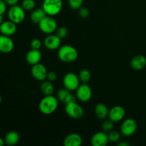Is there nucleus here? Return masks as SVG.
Instances as JSON below:
<instances>
[{
	"mask_svg": "<svg viewBox=\"0 0 146 146\" xmlns=\"http://www.w3.org/2000/svg\"><path fill=\"white\" fill-rule=\"evenodd\" d=\"M58 100L54 96H44L38 104V109L44 115H51L57 110Z\"/></svg>",
	"mask_w": 146,
	"mask_h": 146,
	"instance_id": "obj_1",
	"label": "nucleus"
},
{
	"mask_svg": "<svg viewBox=\"0 0 146 146\" xmlns=\"http://www.w3.org/2000/svg\"><path fill=\"white\" fill-rule=\"evenodd\" d=\"M78 51L71 45L61 46L58 49V57L64 63H73L78 58Z\"/></svg>",
	"mask_w": 146,
	"mask_h": 146,
	"instance_id": "obj_2",
	"label": "nucleus"
},
{
	"mask_svg": "<svg viewBox=\"0 0 146 146\" xmlns=\"http://www.w3.org/2000/svg\"><path fill=\"white\" fill-rule=\"evenodd\" d=\"M63 8V0H44L42 9L48 16L54 17L61 12Z\"/></svg>",
	"mask_w": 146,
	"mask_h": 146,
	"instance_id": "obj_3",
	"label": "nucleus"
},
{
	"mask_svg": "<svg viewBox=\"0 0 146 146\" xmlns=\"http://www.w3.org/2000/svg\"><path fill=\"white\" fill-rule=\"evenodd\" d=\"M41 32L46 34H51L56 32L57 29V22L54 17L46 15L38 24Z\"/></svg>",
	"mask_w": 146,
	"mask_h": 146,
	"instance_id": "obj_4",
	"label": "nucleus"
},
{
	"mask_svg": "<svg viewBox=\"0 0 146 146\" xmlns=\"http://www.w3.org/2000/svg\"><path fill=\"white\" fill-rule=\"evenodd\" d=\"M25 11H26L21 7V6L18 5V4L11 6L8 10L9 19L17 24H21L25 19Z\"/></svg>",
	"mask_w": 146,
	"mask_h": 146,
	"instance_id": "obj_5",
	"label": "nucleus"
},
{
	"mask_svg": "<svg viewBox=\"0 0 146 146\" xmlns=\"http://www.w3.org/2000/svg\"><path fill=\"white\" fill-rule=\"evenodd\" d=\"M65 112L73 119H80L84 115V108L76 101L66 104Z\"/></svg>",
	"mask_w": 146,
	"mask_h": 146,
	"instance_id": "obj_6",
	"label": "nucleus"
},
{
	"mask_svg": "<svg viewBox=\"0 0 146 146\" xmlns=\"http://www.w3.org/2000/svg\"><path fill=\"white\" fill-rule=\"evenodd\" d=\"M64 88L71 91H75L80 85V79L78 76L74 73H67L63 79Z\"/></svg>",
	"mask_w": 146,
	"mask_h": 146,
	"instance_id": "obj_7",
	"label": "nucleus"
},
{
	"mask_svg": "<svg viewBox=\"0 0 146 146\" xmlns=\"http://www.w3.org/2000/svg\"><path fill=\"white\" fill-rule=\"evenodd\" d=\"M138 124L133 118H127L124 120L121 126V133L125 137H129L133 135L137 131Z\"/></svg>",
	"mask_w": 146,
	"mask_h": 146,
	"instance_id": "obj_8",
	"label": "nucleus"
},
{
	"mask_svg": "<svg viewBox=\"0 0 146 146\" xmlns=\"http://www.w3.org/2000/svg\"><path fill=\"white\" fill-rule=\"evenodd\" d=\"M93 92L91 87L87 84H80L76 91V96L77 99L81 102H88L92 98Z\"/></svg>",
	"mask_w": 146,
	"mask_h": 146,
	"instance_id": "obj_9",
	"label": "nucleus"
},
{
	"mask_svg": "<svg viewBox=\"0 0 146 146\" xmlns=\"http://www.w3.org/2000/svg\"><path fill=\"white\" fill-rule=\"evenodd\" d=\"M48 72L45 66L41 63L33 65L31 69V74L33 78L38 81H45L47 78Z\"/></svg>",
	"mask_w": 146,
	"mask_h": 146,
	"instance_id": "obj_10",
	"label": "nucleus"
},
{
	"mask_svg": "<svg viewBox=\"0 0 146 146\" xmlns=\"http://www.w3.org/2000/svg\"><path fill=\"white\" fill-rule=\"evenodd\" d=\"M61 38H60L56 34H48L44 41V44L46 48L51 51H55L58 49L61 46Z\"/></svg>",
	"mask_w": 146,
	"mask_h": 146,
	"instance_id": "obj_11",
	"label": "nucleus"
},
{
	"mask_svg": "<svg viewBox=\"0 0 146 146\" xmlns=\"http://www.w3.org/2000/svg\"><path fill=\"white\" fill-rule=\"evenodd\" d=\"M125 116V108L121 106H115L111 108L109 111L108 118L114 123L119 122L123 120Z\"/></svg>",
	"mask_w": 146,
	"mask_h": 146,
	"instance_id": "obj_12",
	"label": "nucleus"
},
{
	"mask_svg": "<svg viewBox=\"0 0 146 146\" xmlns=\"http://www.w3.org/2000/svg\"><path fill=\"white\" fill-rule=\"evenodd\" d=\"M14 48V43L11 38L8 36L0 35V52L3 54H9L11 52Z\"/></svg>",
	"mask_w": 146,
	"mask_h": 146,
	"instance_id": "obj_13",
	"label": "nucleus"
},
{
	"mask_svg": "<svg viewBox=\"0 0 146 146\" xmlns=\"http://www.w3.org/2000/svg\"><path fill=\"white\" fill-rule=\"evenodd\" d=\"M91 143L93 146H106L109 143L108 134L104 131L96 133L91 138Z\"/></svg>",
	"mask_w": 146,
	"mask_h": 146,
	"instance_id": "obj_14",
	"label": "nucleus"
},
{
	"mask_svg": "<svg viewBox=\"0 0 146 146\" xmlns=\"http://www.w3.org/2000/svg\"><path fill=\"white\" fill-rule=\"evenodd\" d=\"M17 24L9 19L8 21H4L0 25V34L3 35L11 36L17 32Z\"/></svg>",
	"mask_w": 146,
	"mask_h": 146,
	"instance_id": "obj_15",
	"label": "nucleus"
},
{
	"mask_svg": "<svg viewBox=\"0 0 146 146\" xmlns=\"http://www.w3.org/2000/svg\"><path fill=\"white\" fill-rule=\"evenodd\" d=\"M72 91L66 89V88H60L57 92L56 97L58 101L63 103L64 104H67L68 103L76 101V96H74L72 94Z\"/></svg>",
	"mask_w": 146,
	"mask_h": 146,
	"instance_id": "obj_16",
	"label": "nucleus"
},
{
	"mask_svg": "<svg viewBox=\"0 0 146 146\" xmlns=\"http://www.w3.org/2000/svg\"><path fill=\"white\" fill-rule=\"evenodd\" d=\"M41 58H42V54H41V52L40 51V50L32 49L31 48L26 54V61L29 65L31 66L35 65V64L40 63Z\"/></svg>",
	"mask_w": 146,
	"mask_h": 146,
	"instance_id": "obj_17",
	"label": "nucleus"
},
{
	"mask_svg": "<svg viewBox=\"0 0 146 146\" xmlns=\"http://www.w3.org/2000/svg\"><path fill=\"white\" fill-rule=\"evenodd\" d=\"M82 143V138L76 133L68 134L64 140V145L65 146H80L81 145Z\"/></svg>",
	"mask_w": 146,
	"mask_h": 146,
	"instance_id": "obj_18",
	"label": "nucleus"
},
{
	"mask_svg": "<svg viewBox=\"0 0 146 146\" xmlns=\"http://www.w3.org/2000/svg\"><path fill=\"white\" fill-rule=\"evenodd\" d=\"M131 66L135 71H141L146 66V57L143 55H136L131 61Z\"/></svg>",
	"mask_w": 146,
	"mask_h": 146,
	"instance_id": "obj_19",
	"label": "nucleus"
},
{
	"mask_svg": "<svg viewBox=\"0 0 146 146\" xmlns=\"http://www.w3.org/2000/svg\"><path fill=\"white\" fill-rule=\"evenodd\" d=\"M109 111L108 106L106 104H98L96 106L95 109V114L97 116V118H99L100 120H105L108 117V114H109Z\"/></svg>",
	"mask_w": 146,
	"mask_h": 146,
	"instance_id": "obj_20",
	"label": "nucleus"
},
{
	"mask_svg": "<svg viewBox=\"0 0 146 146\" xmlns=\"http://www.w3.org/2000/svg\"><path fill=\"white\" fill-rule=\"evenodd\" d=\"M46 15L47 14H46V12L42 8L36 9H34L31 11V15H30V19H31V22L34 23V24H38Z\"/></svg>",
	"mask_w": 146,
	"mask_h": 146,
	"instance_id": "obj_21",
	"label": "nucleus"
},
{
	"mask_svg": "<svg viewBox=\"0 0 146 146\" xmlns=\"http://www.w3.org/2000/svg\"><path fill=\"white\" fill-rule=\"evenodd\" d=\"M4 139L6 145L12 146L17 145L18 143L20 137L18 133L16 132V131H9L6 134Z\"/></svg>",
	"mask_w": 146,
	"mask_h": 146,
	"instance_id": "obj_22",
	"label": "nucleus"
},
{
	"mask_svg": "<svg viewBox=\"0 0 146 146\" xmlns=\"http://www.w3.org/2000/svg\"><path fill=\"white\" fill-rule=\"evenodd\" d=\"M41 92L44 96H51L54 94V87L51 81H42L41 86H40Z\"/></svg>",
	"mask_w": 146,
	"mask_h": 146,
	"instance_id": "obj_23",
	"label": "nucleus"
},
{
	"mask_svg": "<svg viewBox=\"0 0 146 146\" xmlns=\"http://www.w3.org/2000/svg\"><path fill=\"white\" fill-rule=\"evenodd\" d=\"M78 78H79L80 81H81L84 84H87L89 82L91 78V74L89 70L88 69H82L78 74Z\"/></svg>",
	"mask_w": 146,
	"mask_h": 146,
	"instance_id": "obj_24",
	"label": "nucleus"
},
{
	"mask_svg": "<svg viewBox=\"0 0 146 146\" xmlns=\"http://www.w3.org/2000/svg\"><path fill=\"white\" fill-rule=\"evenodd\" d=\"M101 128H102L103 131L106 133L111 132L114 128V122L111 119L104 120V122L102 123V125H101Z\"/></svg>",
	"mask_w": 146,
	"mask_h": 146,
	"instance_id": "obj_25",
	"label": "nucleus"
},
{
	"mask_svg": "<svg viewBox=\"0 0 146 146\" xmlns=\"http://www.w3.org/2000/svg\"><path fill=\"white\" fill-rule=\"evenodd\" d=\"M21 6L25 11H33L36 7V1L35 0H23Z\"/></svg>",
	"mask_w": 146,
	"mask_h": 146,
	"instance_id": "obj_26",
	"label": "nucleus"
},
{
	"mask_svg": "<svg viewBox=\"0 0 146 146\" xmlns=\"http://www.w3.org/2000/svg\"><path fill=\"white\" fill-rule=\"evenodd\" d=\"M108 140L111 143H118L121 139V133L118 131H111V132L108 133Z\"/></svg>",
	"mask_w": 146,
	"mask_h": 146,
	"instance_id": "obj_27",
	"label": "nucleus"
},
{
	"mask_svg": "<svg viewBox=\"0 0 146 146\" xmlns=\"http://www.w3.org/2000/svg\"><path fill=\"white\" fill-rule=\"evenodd\" d=\"M68 34V29L66 27H61L57 28L56 31V34L61 39H64L67 36Z\"/></svg>",
	"mask_w": 146,
	"mask_h": 146,
	"instance_id": "obj_28",
	"label": "nucleus"
},
{
	"mask_svg": "<svg viewBox=\"0 0 146 146\" xmlns=\"http://www.w3.org/2000/svg\"><path fill=\"white\" fill-rule=\"evenodd\" d=\"M68 4H69V7L72 9L77 10L79 9L82 7L84 0H68Z\"/></svg>",
	"mask_w": 146,
	"mask_h": 146,
	"instance_id": "obj_29",
	"label": "nucleus"
},
{
	"mask_svg": "<svg viewBox=\"0 0 146 146\" xmlns=\"http://www.w3.org/2000/svg\"><path fill=\"white\" fill-rule=\"evenodd\" d=\"M41 46H42V42L38 38H34L30 43V46L32 49L39 50L41 48Z\"/></svg>",
	"mask_w": 146,
	"mask_h": 146,
	"instance_id": "obj_30",
	"label": "nucleus"
},
{
	"mask_svg": "<svg viewBox=\"0 0 146 146\" xmlns=\"http://www.w3.org/2000/svg\"><path fill=\"white\" fill-rule=\"evenodd\" d=\"M78 14H79L80 17L83 19H86L89 17L90 15V11L88 10V8L86 7H82L78 9Z\"/></svg>",
	"mask_w": 146,
	"mask_h": 146,
	"instance_id": "obj_31",
	"label": "nucleus"
},
{
	"mask_svg": "<svg viewBox=\"0 0 146 146\" xmlns=\"http://www.w3.org/2000/svg\"><path fill=\"white\" fill-rule=\"evenodd\" d=\"M7 4L4 0H0V14L4 15L7 10Z\"/></svg>",
	"mask_w": 146,
	"mask_h": 146,
	"instance_id": "obj_32",
	"label": "nucleus"
},
{
	"mask_svg": "<svg viewBox=\"0 0 146 146\" xmlns=\"http://www.w3.org/2000/svg\"><path fill=\"white\" fill-rule=\"evenodd\" d=\"M56 78H57V74H56L54 71H49V72H48V74H47V78H46V79L48 80V81L53 82V81H56Z\"/></svg>",
	"mask_w": 146,
	"mask_h": 146,
	"instance_id": "obj_33",
	"label": "nucleus"
},
{
	"mask_svg": "<svg viewBox=\"0 0 146 146\" xmlns=\"http://www.w3.org/2000/svg\"><path fill=\"white\" fill-rule=\"evenodd\" d=\"M4 1H5V3L7 4V5L11 7V6L18 4L19 1V0H4Z\"/></svg>",
	"mask_w": 146,
	"mask_h": 146,
	"instance_id": "obj_34",
	"label": "nucleus"
},
{
	"mask_svg": "<svg viewBox=\"0 0 146 146\" xmlns=\"http://www.w3.org/2000/svg\"><path fill=\"white\" fill-rule=\"evenodd\" d=\"M130 144L127 142H124V141H121V142H119L118 143V146H128Z\"/></svg>",
	"mask_w": 146,
	"mask_h": 146,
	"instance_id": "obj_35",
	"label": "nucleus"
},
{
	"mask_svg": "<svg viewBox=\"0 0 146 146\" xmlns=\"http://www.w3.org/2000/svg\"><path fill=\"white\" fill-rule=\"evenodd\" d=\"M5 144V142H4V139L0 138V146H3Z\"/></svg>",
	"mask_w": 146,
	"mask_h": 146,
	"instance_id": "obj_36",
	"label": "nucleus"
},
{
	"mask_svg": "<svg viewBox=\"0 0 146 146\" xmlns=\"http://www.w3.org/2000/svg\"><path fill=\"white\" fill-rule=\"evenodd\" d=\"M3 21H4V16L3 14H0V25L2 24Z\"/></svg>",
	"mask_w": 146,
	"mask_h": 146,
	"instance_id": "obj_37",
	"label": "nucleus"
},
{
	"mask_svg": "<svg viewBox=\"0 0 146 146\" xmlns=\"http://www.w3.org/2000/svg\"><path fill=\"white\" fill-rule=\"evenodd\" d=\"M1 101H2V98H1V96L0 95V105H1Z\"/></svg>",
	"mask_w": 146,
	"mask_h": 146,
	"instance_id": "obj_38",
	"label": "nucleus"
}]
</instances>
